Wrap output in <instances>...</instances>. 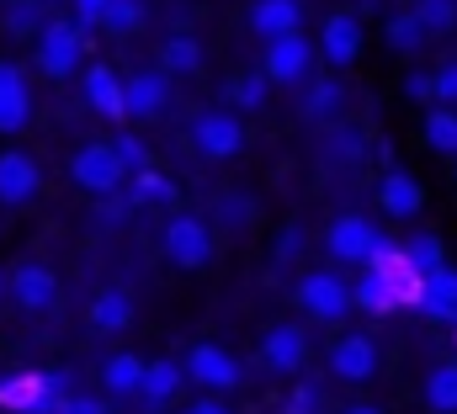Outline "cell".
Wrapping results in <instances>:
<instances>
[{
	"mask_svg": "<svg viewBox=\"0 0 457 414\" xmlns=\"http://www.w3.org/2000/svg\"><path fill=\"white\" fill-rule=\"evenodd\" d=\"M80 54H86V27L80 21H43L37 27V70L48 80H64L80 70Z\"/></svg>",
	"mask_w": 457,
	"mask_h": 414,
	"instance_id": "1",
	"label": "cell"
},
{
	"mask_svg": "<svg viewBox=\"0 0 457 414\" xmlns=\"http://www.w3.org/2000/svg\"><path fill=\"white\" fill-rule=\"evenodd\" d=\"M160 244H165V261L181 266V271H197V266L213 261V228L203 218H170Z\"/></svg>",
	"mask_w": 457,
	"mask_h": 414,
	"instance_id": "2",
	"label": "cell"
},
{
	"mask_svg": "<svg viewBox=\"0 0 457 414\" xmlns=\"http://www.w3.org/2000/svg\"><path fill=\"white\" fill-rule=\"evenodd\" d=\"M70 176L80 181V192H96V197H112L117 186L128 181V170H122V160H117L112 144H86V149H75Z\"/></svg>",
	"mask_w": 457,
	"mask_h": 414,
	"instance_id": "3",
	"label": "cell"
},
{
	"mask_svg": "<svg viewBox=\"0 0 457 414\" xmlns=\"http://www.w3.org/2000/svg\"><path fill=\"white\" fill-rule=\"evenodd\" d=\"M298 309L309 313V319H320V324H336V319H345L356 303H351V287H345L336 271H309V277L298 282Z\"/></svg>",
	"mask_w": 457,
	"mask_h": 414,
	"instance_id": "4",
	"label": "cell"
},
{
	"mask_svg": "<svg viewBox=\"0 0 457 414\" xmlns=\"http://www.w3.org/2000/svg\"><path fill=\"white\" fill-rule=\"evenodd\" d=\"M309 64H314V43H309L303 32L271 37V43H266V59H261V70H266L271 86H303V80H309Z\"/></svg>",
	"mask_w": 457,
	"mask_h": 414,
	"instance_id": "5",
	"label": "cell"
},
{
	"mask_svg": "<svg viewBox=\"0 0 457 414\" xmlns=\"http://www.w3.org/2000/svg\"><path fill=\"white\" fill-rule=\"evenodd\" d=\"M378 223L372 218H361V212H345L336 218L330 228H325V250L336 255V261H351V266H361V261H372V250H378Z\"/></svg>",
	"mask_w": 457,
	"mask_h": 414,
	"instance_id": "6",
	"label": "cell"
},
{
	"mask_svg": "<svg viewBox=\"0 0 457 414\" xmlns=\"http://www.w3.org/2000/svg\"><path fill=\"white\" fill-rule=\"evenodd\" d=\"M187 377H192L203 393H228V388H239V361L228 356L224 345H192Z\"/></svg>",
	"mask_w": 457,
	"mask_h": 414,
	"instance_id": "7",
	"label": "cell"
},
{
	"mask_svg": "<svg viewBox=\"0 0 457 414\" xmlns=\"http://www.w3.org/2000/svg\"><path fill=\"white\" fill-rule=\"evenodd\" d=\"M192 138H197V149L208 160H234L245 149V122L234 112H203L197 128H192Z\"/></svg>",
	"mask_w": 457,
	"mask_h": 414,
	"instance_id": "8",
	"label": "cell"
},
{
	"mask_svg": "<svg viewBox=\"0 0 457 414\" xmlns=\"http://www.w3.org/2000/svg\"><path fill=\"white\" fill-rule=\"evenodd\" d=\"M43 186V170L27 149H5L0 154V203L5 207H27Z\"/></svg>",
	"mask_w": 457,
	"mask_h": 414,
	"instance_id": "9",
	"label": "cell"
},
{
	"mask_svg": "<svg viewBox=\"0 0 457 414\" xmlns=\"http://www.w3.org/2000/svg\"><path fill=\"white\" fill-rule=\"evenodd\" d=\"M261 361H266L271 372L293 377V372L309 361V335H303L298 324H277V329H266V340H261Z\"/></svg>",
	"mask_w": 457,
	"mask_h": 414,
	"instance_id": "10",
	"label": "cell"
},
{
	"mask_svg": "<svg viewBox=\"0 0 457 414\" xmlns=\"http://www.w3.org/2000/svg\"><path fill=\"white\" fill-rule=\"evenodd\" d=\"M170 106V80L160 70H138L122 80V112L128 117H160Z\"/></svg>",
	"mask_w": 457,
	"mask_h": 414,
	"instance_id": "11",
	"label": "cell"
},
{
	"mask_svg": "<svg viewBox=\"0 0 457 414\" xmlns=\"http://www.w3.org/2000/svg\"><path fill=\"white\" fill-rule=\"evenodd\" d=\"M330 372H336L341 383H367V377L378 372V345H372L367 335H341V340L330 345Z\"/></svg>",
	"mask_w": 457,
	"mask_h": 414,
	"instance_id": "12",
	"label": "cell"
},
{
	"mask_svg": "<svg viewBox=\"0 0 457 414\" xmlns=\"http://www.w3.org/2000/svg\"><path fill=\"white\" fill-rule=\"evenodd\" d=\"M5 287H11V298H16L27 313L54 309V298H59V277H54L48 266H16Z\"/></svg>",
	"mask_w": 457,
	"mask_h": 414,
	"instance_id": "13",
	"label": "cell"
},
{
	"mask_svg": "<svg viewBox=\"0 0 457 414\" xmlns=\"http://www.w3.org/2000/svg\"><path fill=\"white\" fill-rule=\"evenodd\" d=\"M320 54L345 70V64H356V54H361V21L351 16V11H336L330 21H325V32H320Z\"/></svg>",
	"mask_w": 457,
	"mask_h": 414,
	"instance_id": "14",
	"label": "cell"
},
{
	"mask_svg": "<svg viewBox=\"0 0 457 414\" xmlns=\"http://www.w3.org/2000/svg\"><path fill=\"white\" fill-rule=\"evenodd\" d=\"M32 117V91L16 64H0V133H21Z\"/></svg>",
	"mask_w": 457,
	"mask_h": 414,
	"instance_id": "15",
	"label": "cell"
},
{
	"mask_svg": "<svg viewBox=\"0 0 457 414\" xmlns=\"http://www.w3.org/2000/svg\"><path fill=\"white\" fill-rule=\"evenodd\" d=\"M181 383H187V367H176V361H144V377H138L144 410H165L181 393Z\"/></svg>",
	"mask_w": 457,
	"mask_h": 414,
	"instance_id": "16",
	"label": "cell"
},
{
	"mask_svg": "<svg viewBox=\"0 0 457 414\" xmlns=\"http://www.w3.org/2000/svg\"><path fill=\"white\" fill-rule=\"evenodd\" d=\"M298 21H303V5H298V0H255V5H250V32L266 37V43L298 32Z\"/></svg>",
	"mask_w": 457,
	"mask_h": 414,
	"instance_id": "17",
	"label": "cell"
},
{
	"mask_svg": "<svg viewBox=\"0 0 457 414\" xmlns=\"http://www.w3.org/2000/svg\"><path fill=\"white\" fill-rule=\"evenodd\" d=\"M378 203H383L388 218H415V212L426 207V192H420V181H415V176L388 170V176L378 181Z\"/></svg>",
	"mask_w": 457,
	"mask_h": 414,
	"instance_id": "18",
	"label": "cell"
},
{
	"mask_svg": "<svg viewBox=\"0 0 457 414\" xmlns=\"http://www.w3.org/2000/svg\"><path fill=\"white\" fill-rule=\"evenodd\" d=\"M351 303L356 309H367V313H394L404 298H399V287H394V277L383 271V266H372L356 287H351Z\"/></svg>",
	"mask_w": 457,
	"mask_h": 414,
	"instance_id": "19",
	"label": "cell"
},
{
	"mask_svg": "<svg viewBox=\"0 0 457 414\" xmlns=\"http://www.w3.org/2000/svg\"><path fill=\"white\" fill-rule=\"evenodd\" d=\"M420 309L431 313V319H453L457 313V266H436V271H426V287H420Z\"/></svg>",
	"mask_w": 457,
	"mask_h": 414,
	"instance_id": "20",
	"label": "cell"
},
{
	"mask_svg": "<svg viewBox=\"0 0 457 414\" xmlns=\"http://www.w3.org/2000/svg\"><path fill=\"white\" fill-rule=\"evenodd\" d=\"M86 102L96 106L102 117H112V122L128 117V112H122V80H117L107 64H91V70H86Z\"/></svg>",
	"mask_w": 457,
	"mask_h": 414,
	"instance_id": "21",
	"label": "cell"
},
{
	"mask_svg": "<svg viewBox=\"0 0 457 414\" xmlns=\"http://www.w3.org/2000/svg\"><path fill=\"white\" fill-rule=\"evenodd\" d=\"M138 377H144V356H133V351H117V356H107V367H102V388L112 399L138 393Z\"/></svg>",
	"mask_w": 457,
	"mask_h": 414,
	"instance_id": "22",
	"label": "cell"
},
{
	"mask_svg": "<svg viewBox=\"0 0 457 414\" xmlns=\"http://www.w3.org/2000/svg\"><path fill=\"white\" fill-rule=\"evenodd\" d=\"M426 404L436 414H457V361H436L426 377Z\"/></svg>",
	"mask_w": 457,
	"mask_h": 414,
	"instance_id": "23",
	"label": "cell"
},
{
	"mask_svg": "<svg viewBox=\"0 0 457 414\" xmlns=\"http://www.w3.org/2000/svg\"><path fill=\"white\" fill-rule=\"evenodd\" d=\"M91 324H96L102 335L128 329V324H133V298H128V293H102V298L91 303Z\"/></svg>",
	"mask_w": 457,
	"mask_h": 414,
	"instance_id": "24",
	"label": "cell"
},
{
	"mask_svg": "<svg viewBox=\"0 0 457 414\" xmlns=\"http://www.w3.org/2000/svg\"><path fill=\"white\" fill-rule=\"evenodd\" d=\"M160 64H165V75H197L203 70V43L181 32V37H170L160 48Z\"/></svg>",
	"mask_w": 457,
	"mask_h": 414,
	"instance_id": "25",
	"label": "cell"
},
{
	"mask_svg": "<svg viewBox=\"0 0 457 414\" xmlns=\"http://www.w3.org/2000/svg\"><path fill=\"white\" fill-rule=\"evenodd\" d=\"M426 144H431V149H436V154H453L457 160V112L453 106H431V112H426Z\"/></svg>",
	"mask_w": 457,
	"mask_h": 414,
	"instance_id": "26",
	"label": "cell"
},
{
	"mask_svg": "<svg viewBox=\"0 0 457 414\" xmlns=\"http://www.w3.org/2000/svg\"><path fill=\"white\" fill-rule=\"evenodd\" d=\"M431 43V32H426V21L415 16V11H399L394 21H388V48H399V54H420Z\"/></svg>",
	"mask_w": 457,
	"mask_h": 414,
	"instance_id": "27",
	"label": "cell"
},
{
	"mask_svg": "<svg viewBox=\"0 0 457 414\" xmlns=\"http://www.w3.org/2000/svg\"><path fill=\"white\" fill-rule=\"evenodd\" d=\"M128 181H133V203H176V181L160 176V170H149V165L133 170Z\"/></svg>",
	"mask_w": 457,
	"mask_h": 414,
	"instance_id": "28",
	"label": "cell"
},
{
	"mask_svg": "<svg viewBox=\"0 0 457 414\" xmlns=\"http://www.w3.org/2000/svg\"><path fill=\"white\" fill-rule=\"evenodd\" d=\"M102 27L107 32H138L144 27V0H107V11H102Z\"/></svg>",
	"mask_w": 457,
	"mask_h": 414,
	"instance_id": "29",
	"label": "cell"
},
{
	"mask_svg": "<svg viewBox=\"0 0 457 414\" xmlns=\"http://www.w3.org/2000/svg\"><path fill=\"white\" fill-rule=\"evenodd\" d=\"M37 388H43V377H37V372L5 377V383H0V410H16V414H21L32 399H37Z\"/></svg>",
	"mask_w": 457,
	"mask_h": 414,
	"instance_id": "30",
	"label": "cell"
},
{
	"mask_svg": "<svg viewBox=\"0 0 457 414\" xmlns=\"http://www.w3.org/2000/svg\"><path fill=\"white\" fill-rule=\"evenodd\" d=\"M415 16L426 21L431 37H442V32L457 27V0H415Z\"/></svg>",
	"mask_w": 457,
	"mask_h": 414,
	"instance_id": "31",
	"label": "cell"
},
{
	"mask_svg": "<svg viewBox=\"0 0 457 414\" xmlns=\"http://www.w3.org/2000/svg\"><path fill=\"white\" fill-rule=\"evenodd\" d=\"M404 261H410V266H415V271L426 277V271H436V266H442L447 255H442V244H436L431 234H420V239H410V244H404Z\"/></svg>",
	"mask_w": 457,
	"mask_h": 414,
	"instance_id": "32",
	"label": "cell"
},
{
	"mask_svg": "<svg viewBox=\"0 0 457 414\" xmlns=\"http://www.w3.org/2000/svg\"><path fill=\"white\" fill-rule=\"evenodd\" d=\"M5 32L11 37H32L37 32V0H11L5 5Z\"/></svg>",
	"mask_w": 457,
	"mask_h": 414,
	"instance_id": "33",
	"label": "cell"
},
{
	"mask_svg": "<svg viewBox=\"0 0 457 414\" xmlns=\"http://www.w3.org/2000/svg\"><path fill=\"white\" fill-rule=\"evenodd\" d=\"M266 91H271L266 70H255V75H239V80H234V106H250V112H255V106L266 102Z\"/></svg>",
	"mask_w": 457,
	"mask_h": 414,
	"instance_id": "34",
	"label": "cell"
},
{
	"mask_svg": "<svg viewBox=\"0 0 457 414\" xmlns=\"http://www.w3.org/2000/svg\"><path fill=\"white\" fill-rule=\"evenodd\" d=\"M336 106H341V86H336V80L309 86V96H303V112H309V117H330Z\"/></svg>",
	"mask_w": 457,
	"mask_h": 414,
	"instance_id": "35",
	"label": "cell"
},
{
	"mask_svg": "<svg viewBox=\"0 0 457 414\" xmlns=\"http://www.w3.org/2000/svg\"><path fill=\"white\" fill-rule=\"evenodd\" d=\"M59 410H64V383H59V377H43L37 399H32L21 414H59Z\"/></svg>",
	"mask_w": 457,
	"mask_h": 414,
	"instance_id": "36",
	"label": "cell"
},
{
	"mask_svg": "<svg viewBox=\"0 0 457 414\" xmlns=\"http://www.w3.org/2000/svg\"><path fill=\"white\" fill-rule=\"evenodd\" d=\"M112 149H117V160H122V170H128V176L149 165V149H144V138H133V133H122Z\"/></svg>",
	"mask_w": 457,
	"mask_h": 414,
	"instance_id": "37",
	"label": "cell"
},
{
	"mask_svg": "<svg viewBox=\"0 0 457 414\" xmlns=\"http://www.w3.org/2000/svg\"><path fill=\"white\" fill-rule=\"evenodd\" d=\"M330 160H341V165H356V160H361V138H356L351 128L330 133Z\"/></svg>",
	"mask_w": 457,
	"mask_h": 414,
	"instance_id": "38",
	"label": "cell"
},
{
	"mask_svg": "<svg viewBox=\"0 0 457 414\" xmlns=\"http://www.w3.org/2000/svg\"><path fill=\"white\" fill-rule=\"evenodd\" d=\"M431 80H436V102H442V106H457V59H447V64H442Z\"/></svg>",
	"mask_w": 457,
	"mask_h": 414,
	"instance_id": "39",
	"label": "cell"
},
{
	"mask_svg": "<svg viewBox=\"0 0 457 414\" xmlns=\"http://www.w3.org/2000/svg\"><path fill=\"white\" fill-rule=\"evenodd\" d=\"M404 96H410V102H436V80H431V75H420V70H415V75H410V80H404Z\"/></svg>",
	"mask_w": 457,
	"mask_h": 414,
	"instance_id": "40",
	"label": "cell"
},
{
	"mask_svg": "<svg viewBox=\"0 0 457 414\" xmlns=\"http://www.w3.org/2000/svg\"><path fill=\"white\" fill-rule=\"evenodd\" d=\"M59 414H107V404L91 399V393H64V410Z\"/></svg>",
	"mask_w": 457,
	"mask_h": 414,
	"instance_id": "41",
	"label": "cell"
},
{
	"mask_svg": "<svg viewBox=\"0 0 457 414\" xmlns=\"http://www.w3.org/2000/svg\"><path fill=\"white\" fill-rule=\"evenodd\" d=\"M102 11H107V0H75V21L91 32V27H102Z\"/></svg>",
	"mask_w": 457,
	"mask_h": 414,
	"instance_id": "42",
	"label": "cell"
},
{
	"mask_svg": "<svg viewBox=\"0 0 457 414\" xmlns=\"http://www.w3.org/2000/svg\"><path fill=\"white\" fill-rule=\"evenodd\" d=\"M298 250H303V239H298V228H287L282 244H277V255H298Z\"/></svg>",
	"mask_w": 457,
	"mask_h": 414,
	"instance_id": "43",
	"label": "cell"
},
{
	"mask_svg": "<svg viewBox=\"0 0 457 414\" xmlns=\"http://www.w3.org/2000/svg\"><path fill=\"white\" fill-rule=\"evenodd\" d=\"M192 414H228V410L213 399V393H203V404H192Z\"/></svg>",
	"mask_w": 457,
	"mask_h": 414,
	"instance_id": "44",
	"label": "cell"
},
{
	"mask_svg": "<svg viewBox=\"0 0 457 414\" xmlns=\"http://www.w3.org/2000/svg\"><path fill=\"white\" fill-rule=\"evenodd\" d=\"M341 414H383L378 404H351V410H341Z\"/></svg>",
	"mask_w": 457,
	"mask_h": 414,
	"instance_id": "45",
	"label": "cell"
},
{
	"mask_svg": "<svg viewBox=\"0 0 457 414\" xmlns=\"http://www.w3.org/2000/svg\"><path fill=\"white\" fill-rule=\"evenodd\" d=\"M0 298H5V277H0Z\"/></svg>",
	"mask_w": 457,
	"mask_h": 414,
	"instance_id": "46",
	"label": "cell"
},
{
	"mask_svg": "<svg viewBox=\"0 0 457 414\" xmlns=\"http://www.w3.org/2000/svg\"><path fill=\"white\" fill-rule=\"evenodd\" d=\"M453 324H457V313H453Z\"/></svg>",
	"mask_w": 457,
	"mask_h": 414,
	"instance_id": "47",
	"label": "cell"
}]
</instances>
